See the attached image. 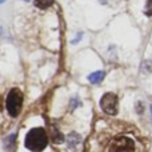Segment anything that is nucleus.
I'll list each match as a JSON object with an SVG mask.
<instances>
[{
	"label": "nucleus",
	"mask_w": 152,
	"mask_h": 152,
	"mask_svg": "<svg viewBox=\"0 0 152 152\" xmlns=\"http://www.w3.org/2000/svg\"><path fill=\"white\" fill-rule=\"evenodd\" d=\"M48 144L47 132L43 128H34L26 136V147L29 151L42 152Z\"/></svg>",
	"instance_id": "1"
},
{
	"label": "nucleus",
	"mask_w": 152,
	"mask_h": 152,
	"mask_svg": "<svg viewBox=\"0 0 152 152\" xmlns=\"http://www.w3.org/2000/svg\"><path fill=\"white\" fill-rule=\"evenodd\" d=\"M5 107H7L8 113L12 118H16L20 113L21 107H23V94H21L20 89L13 88L8 92L7 100H5Z\"/></svg>",
	"instance_id": "2"
},
{
	"label": "nucleus",
	"mask_w": 152,
	"mask_h": 152,
	"mask_svg": "<svg viewBox=\"0 0 152 152\" xmlns=\"http://www.w3.org/2000/svg\"><path fill=\"white\" fill-rule=\"evenodd\" d=\"M110 152H134L135 151V143L132 139L126 136H120L118 139L112 140L108 147Z\"/></svg>",
	"instance_id": "3"
},
{
	"label": "nucleus",
	"mask_w": 152,
	"mask_h": 152,
	"mask_svg": "<svg viewBox=\"0 0 152 152\" xmlns=\"http://www.w3.org/2000/svg\"><path fill=\"white\" fill-rule=\"evenodd\" d=\"M100 107L108 115H116V112H118V96L112 92L104 94L100 100Z\"/></svg>",
	"instance_id": "4"
},
{
	"label": "nucleus",
	"mask_w": 152,
	"mask_h": 152,
	"mask_svg": "<svg viewBox=\"0 0 152 152\" xmlns=\"http://www.w3.org/2000/svg\"><path fill=\"white\" fill-rule=\"evenodd\" d=\"M81 137L79 136L77 134H75V132H72V134L68 135V137H67V144H68V148L69 150H74V148L77 147V144L80 143Z\"/></svg>",
	"instance_id": "5"
},
{
	"label": "nucleus",
	"mask_w": 152,
	"mask_h": 152,
	"mask_svg": "<svg viewBox=\"0 0 152 152\" xmlns=\"http://www.w3.org/2000/svg\"><path fill=\"white\" fill-rule=\"evenodd\" d=\"M104 72L103 71H97V72H94V74H91L88 76V80H89V83H92V84H99L100 81L104 79Z\"/></svg>",
	"instance_id": "6"
},
{
	"label": "nucleus",
	"mask_w": 152,
	"mask_h": 152,
	"mask_svg": "<svg viewBox=\"0 0 152 152\" xmlns=\"http://www.w3.org/2000/svg\"><path fill=\"white\" fill-rule=\"evenodd\" d=\"M35 4H36V7L44 10V8H48L53 4V0H35Z\"/></svg>",
	"instance_id": "7"
},
{
	"label": "nucleus",
	"mask_w": 152,
	"mask_h": 152,
	"mask_svg": "<svg viewBox=\"0 0 152 152\" xmlns=\"http://www.w3.org/2000/svg\"><path fill=\"white\" fill-rule=\"evenodd\" d=\"M15 137H16L15 134L10 135V136L5 139V147H7V148H11V150H12V148H13V144H15Z\"/></svg>",
	"instance_id": "8"
},
{
	"label": "nucleus",
	"mask_w": 152,
	"mask_h": 152,
	"mask_svg": "<svg viewBox=\"0 0 152 152\" xmlns=\"http://www.w3.org/2000/svg\"><path fill=\"white\" fill-rule=\"evenodd\" d=\"M51 131H52V137H53V140H55L56 143H61V142L64 140L63 136L59 134V131H58L56 128H53V127H52V129H51Z\"/></svg>",
	"instance_id": "9"
},
{
	"label": "nucleus",
	"mask_w": 152,
	"mask_h": 152,
	"mask_svg": "<svg viewBox=\"0 0 152 152\" xmlns=\"http://www.w3.org/2000/svg\"><path fill=\"white\" fill-rule=\"evenodd\" d=\"M144 13L147 16H152V0H148V1H147V4H145Z\"/></svg>",
	"instance_id": "10"
},
{
	"label": "nucleus",
	"mask_w": 152,
	"mask_h": 152,
	"mask_svg": "<svg viewBox=\"0 0 152 152\" xmlns=\"http://www.w3.org/2000/svg\"><path fill=\"white\" fill-rule=\"evenodd\" d=\"M81 39V32H79V35H77V37H76V39H74L72 40V43H74V44H76V43L79 42V40Z\"/></svg>",
	"instance_id": "11"
},
{
	"label": "nucleus",
	"mask_w": 152,
	"mask_h": 152,
	"mask_svg": "<svg viewBox=\"0 0 152 152\" xmlns=\"http://www.w3.org/2000/svg\"><path fill=\"white\" fill-rule=\"evenodd\" d=\"M102 3H105V0H102Z\"/></svg>",
	"instance_id": "12"
},
{
	"label": "nucleus",
	"mask_w": 152,
	"mask_h": 152,
	"mask_svg": "<svg viewBox=\"0 0 152 152\" xmlns=\"http://www.w3.org/2000/svg\"><path fill=\"white\" fill-rule=\"evenodd\" d=\"M24 1H29V0H24Z\"/></svg>",
	"instance_id": "13"
},
{
	"label": "nucleus",
	"mask_w": 152,
	"mask_h": 152,
	"mask_svg": "<svg viewBox=\"0 0 152 152\" xmlns=\"http://www.w3.org/2000/svg\"><path fill=\"white\" fill-rule=\"evenodd\" d=\"M1 3H4V0H1Z\"/></svg>",
	"instance_id": "14"
},
{
	"label": "nucleus",
	"mask_w": 152,
	"mask_h": 152,
	"mask_svg": "<svg viewBox=\"0 0 152 152\" xmlns=\"http://www.w3.org/2000/svg\"><path fill=\"white\" fill-rule=\"evenodd\" d=\"M151 112H152V107H151Z\"/></svg>",
	"instance_id": "15"
}]
</instances>
